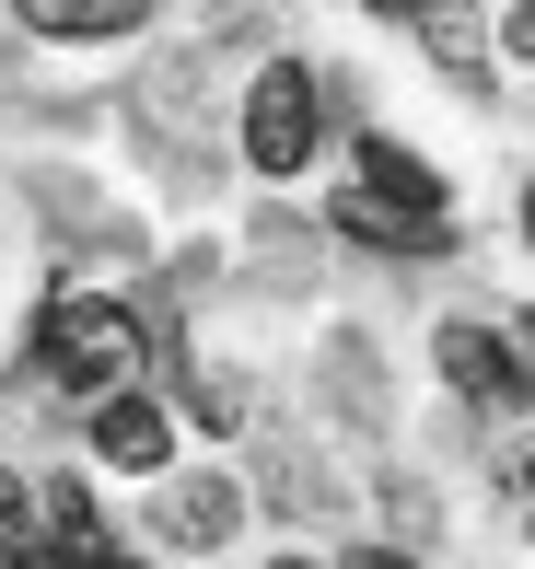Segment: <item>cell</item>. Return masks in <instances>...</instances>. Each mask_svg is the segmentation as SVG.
I'll list each match as a JSON object with an SVG mask.
<instances>
[{
    "instance_id": "7a4b0ae2",
    "label": "cell",
    "mask_w": 535,
    "mask_h": 569,
    "mask_svg": "<svg viewBox=\"0 0 535 569\" xmlns=\"http://www.w3.org/2000/svg\"><path fill=\"white\" fill-rule=\"evenodd\" d=\"M315 140H326V82L303 59L257 70V93H245V163H257V174H303Z\"/></svg>"
},
{
    "instance_id": "8fae6325",
    "label": "cell",
    "mask_w": 535,
    "mask_h": 569,
    "mask_svg": "<svg viewBox=\"0 0 535 569\" xmlns=\"http://www.w3.org/2000/svg\"><path fill=\"white\" fill-rule=\"evenodd\" d=\"M501 47H513V59H535V0H513V23H501Z\"/></svg>"
},
{
    "instance_id": "52a82bcc",
    "label": "cell",
    "mask_w": 535,
    "mask_h": 569,
    "mask_svg": "<svg viewBox=\"0 0 535 569\" xmlns=\"http://www.w3.org/2000/svg\"><path fill=\"white\" fill-rule=\"evenodd\" d=\"M93 453L129 465V477H151V465H164V407H151V396H106V407H93Z\"/></svg>"
},
{
    "instance_id": "2e32d148",
    "label": "cell",
    "mask_w": 535,
    "mask_h": 569,
    "mask_svg": "<svg viewBox=\"0 0 535 569\" xmlns=\"http://www.w3.org/2000/svg\"><path fill=\"white\" fill-rule=\"evenodd\" d=\"M524 349H535V326H524Z\"/></svg>"
},
{
    "instance_id": "4fadbf2b",
    "label": "cell",
    "mask_w": 535,
    "mask_h": 569,
    "mask_svg": "<svg viewBox=\"0 0 535 569\" xmlns=\"http://www.w3.org/2000/svg\"><path fill=\"white\" fill-rule=\"evenodd\" d=\"M12 511H23V488H12V465H0V523H12Z\"/></svg>"
},
{
    "instance_id": "7c38bea8",
    "label": "cell",
    "mask_w": 535,
    "mask_h": 569,
    "mask_svg": "<svg viewBox=\"0 0 535 569\" xmlns=\"http://www.w3.org/2000/svg\"><path fill=\"white\" fill-rule=\"evenodd\" d=\"M349 569H419V558H396V547H361V558H349Z\"/></svg>"
},
{
    "instance_id": "e0dca14e",
    "label": "cell",
    "mask_w": 535,
    "mask_h": 569,
    "mask_svg": "<svg viewBox=\"0 0 535 569\" xmlns=\"http://www.w3.org/2000/svg\"><path fill=\"white\" fill-rule=\"evenodd\" d=\"M524 477H535V465H524Z\"/></svg>"
},
{
    "instance_id": "3957f363",
    "label": "cell",
    "mask_w": 535,
    "mask_h": 569,
    "mask_svg": "<svg viewBox=\"0 0 535 569\" xmlns=\"http://www.w3.org/2000/svg\"><path fill=\"white\" fill-rule=\"evenodd\" d=\"M443 372H454V396H477V407H524V396H535L524 349L489 338V326H443Z\"/></svg>"
},
{
    "instance_id": "9c48e42d",
    "label": "cell",
    "mask_w": 535,
    "mask_h": 569,
    "mask_svg": "<svg viewBox=\"0 0 535 569\" xmlns=\"http://www.w3.org/2000/svg\"><path fill=\"white\" fill-rule=\"evenodd\" d=\"M419 36H430V59H443V70L489 82V36H477V12H466V0H430V12H419Z\"/></svg>"
},
{
    "instance_id": "9a60e30c",
    "label": "cell",
    "mask_w": 535,
    "mask_h": 569,
    "mask_svg": "<svg viewBox=\"0 0 535 569\" xmlns=\"http://www.w3.org/2000/svg\"><path fill=\"white\" fill-rule=\"evenodd\" d=\"M524 232H535V198H524Z\"/></svg>"
},
{
    "instance_id": "30bf717a",
    "label": "cell",
    "mask_w": 535,
    "mask_h": 569,
    "mask_svg": "<svg viewBox=\"0 0 535 569\" xmlns=\"http://www.w3.org/2000/svg\"><path fill=\"white\" fill-rule=\"evenodd\" d=\"M151 0H23V23H47V36H117V23H140Z\"/></svg>"
},
{
    "instance_id": "8992f818",
    "label": "cell",
    "mask_w": 535,
    "mask_h": 569,
    "mask_svg": "<svg viewBox=\"0 0 535 569\" xmlns=\"http://www.w3.org/2000/svg\"><path fill=\"white\" fill-rule=\"evenodd\" d=\"M234 523H245V488H234V477H187V488H164V535H175V547H221Z\"/></svg>"
},
{
    "instance_id": "ba28073f",
    "label": "cell",
    "mask_w": 535,
    "mask_h": 569,
    "mask_svg": "<svg viewBox=\"0 0 535 569\" xmlns=\"http://www.w3.org/2000/svg\"><path fill=\"white\" fill-rule=\"evenodd\" d=\"M338 232H349V244H385V256H443V221H407V210H385L373 187L338 198Z\"/></svg>"
},
{
    "instance_id": "6da1fadb",
    "label": "cell",
    "mask_w": 535,
    "mask_h": 569,
    "mask_svg": "<svg viewBox=\"0 0 535 569\" xmlns=\"http://www.w3.org/2000/svg\"><path fill=\"white\" fill-rule=\"evenodd\" d=\"M36 360L70 383V396H129V372H140V326H129V302H106V291H59L47 302V326H36Z\"/></svg>"
},
{
    "instance_id": "5b68a950",
    "label": "cell",
    "mask_w": 535,
    "mask_h": 569,
    "mask_svg": "<svg viewBox=\"0 0 535 569\" xmlns=\"http://www.w3.org/2000/svg\"><path fill=\"white\" fill-rule=\"evenodd\" d=\"M361 187L385 198V210H407V221H443V174H430L419 151H396L385 128H373V140H361Z\"/></svg>"
},
{
    "instance_id": "5bb4252c",
    "label": "cell",
    "mask_w": 535,
    "mask_h": 569,
    "mask_svg": "<svg viewBox=\"0 0 535 569\" xmlns=\"http://www.w3.org/2000/svg\"><path fill=\"white\" fill-rule=\"evenodd\" d=\"M373 12H407V23H419V12H430V0H373Z\"/></svg>"
},
{
    "instance_id": "277c9868",
    "label": "cell",
    "mask_w": 535,
    "mask_h": 569,
    "mask_svg": "<svg viewBox=\"0 0 535 569\" xmlns=\"http://www.w3.org/2000/svg\"><path fill=\"white\" fill-rule=\"evenodd\" d=\"M23 569H129V558H117V535L93 523V500L59 477L47 488V547H23Z\"/></svg>"
}]
</instances>
